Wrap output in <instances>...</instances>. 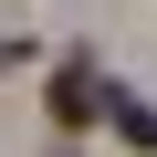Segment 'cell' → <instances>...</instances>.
Wrapping results in <instances>:
<instances>
[{
  "label": "cell",
  "mask_w": 157,
  "mask_h": 157,
  "mask_svg": "<svg viewBox=\"0 0 157 157\" xmlns=\"http://www.w3.org/2000/svg\"><path fill=\"white\" fill-rule=\"evenodd\" d=\"M52 115H63V126H94V115H105V105H94V73H84V63H73L63 84H52Z\"/></svg>",
  "instance_id": "obj_1"
}]
</instances>
